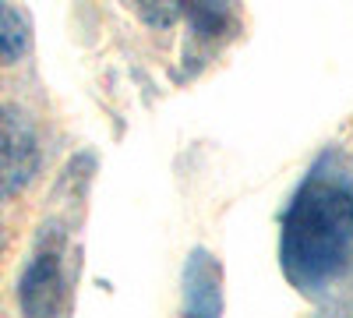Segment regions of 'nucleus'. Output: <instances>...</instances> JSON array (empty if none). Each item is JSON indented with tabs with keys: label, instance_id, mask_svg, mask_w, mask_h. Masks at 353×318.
Segmentation results:
<instances>
[{
	"label": "nucleus",
	"instance_id": "1",
	"mask_svg": "<svg viewBox=\"0 0 353 318\" xmlns=\"http://www.w3.org/2000/svg\"><path fill=\"white\" fill-rule=\"evenodd\" d=\"M353 255V195L311 181L286 212L283 258L293 276L325 279L346 269Z\"/></svg>",
	"mask_w": 353,
	"mask_h": 318
},
{
	"label": "nucleus",
	"instance_id": "2",
	"mask_svg": "<svg viewBox=\"0 0 353 318\" xmlns=\"http://www.w3.org/2000/svg\"><path fill=\"white\" fill-rule=\"evenodd\" d=\"M39 166L36 135L14 110H0V198L28 184Z\"/></svg>",
	"mask_w": 353,
	"mask_h": 318
},
{
	"label": "nucleus",
	"instance_id": "3",
	"mask_svg": "<svg viewBox=\"0 0 353 318\" xmlns=\"http://www.w3.org/2000/svg\"><path fill=\"white\" fill-rule=\"evenodd\" d=\"M21 308L28 315H53L64 297V279H61V258L57 251L36 255V262L25 269L21 286H18Z\"/></svg>",
	"mask_w": 353,
	"mask_h": 318
},
{
	"label": "nucleus",
	"instance_id": "4",
	"mask_svg": "<svg viewBox=\"0 0 353 318\" xmlns=\"http://www.w3.org/2000/svg\"><path fill=\"white\" fill-rule=\"evenodd\" d=\"M28 50V21L18 8L0 0V64H14Z\"/></svg>",
	"mask_w": 353,
	"mask_h": 318
},
{
	"label": "nucleus",
	"instance_id": "5",
	"mask_svg": "<svg viewBox=\"0 0 353 318\" xmlns=\"http://www.w3.org/2000/svg\"><path fill=\"white\" fill-rule=\"evenodd\" d=\"M184 14L194 21L201 36H216L223 28V4L219 0H184Z\"/></svg>",
	"mask_w": 353,
	"mask_h": 318
},
{
	"label": "nucleus",
	"instance_id": "6",
	"mask_svg": "<svg viewBox=\"0 0 353 318\" xmlns=\"http://www.w3.org/2000/svg\"><path fill=\"white\" fill-rule=\"evenodd\" d=\"M138 8L145 14L149 25H173L176 18L184 14V0H138Z\"/></svg>",
	"mask_w": 353,
	"mask_h": 318
}]
</instances>
